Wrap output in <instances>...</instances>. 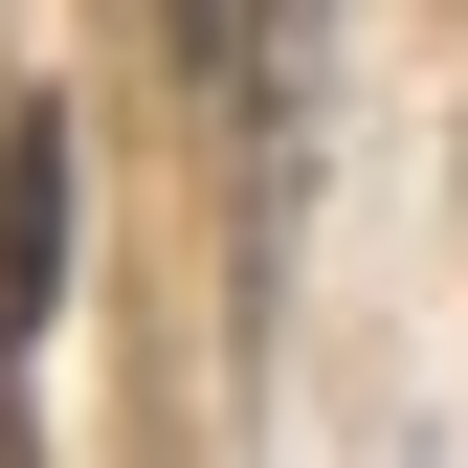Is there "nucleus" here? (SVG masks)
I'll return each instance as SVG.
<instances>
[{"instance_id":"nucleus-1","label":"nucleus","mask_w":468,"mask_h":468,"mask_svg":"<svg viewBox=\"0 0 468 468\" xmlns=\"http://www.w3.org/2000/svg\"><path fill=\"white\" fill-rule=\"evenodd\" d=\"M68 201H90V156H68V112H0V357H45V313H68Z\"/></svg>"}]
</instances>
